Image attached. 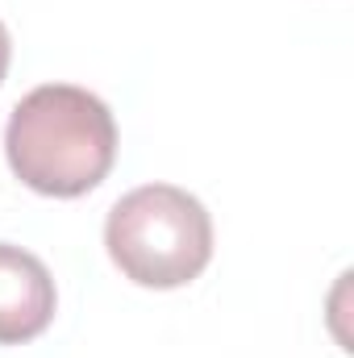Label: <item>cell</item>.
<instances>
[{
  "label": "cell",
  "mask_w": 354,
  "mask_h": 358,
  "mask_svg": "<svg viewBox=\"0 0 354 358\" xmlns=\"http://www.w3.org/2000/svg\"><path fill=\"white\" fill-rule=\"evenodd\" d=\"M4 155L25 187L71 200L113 171L117 121L88 88L42 84L17 100L4 129Z\"/></svg>",
  "instance_id": "cell-1"
},
{
  "label": "cell",
  "mask_w": 354,
  "mask_h": 358,
  "mask_svg": "<svg viewBox=\"0 0 354 358\" xmlns=\"http://www.w3.org/2000/svg\"><path fill=\"white\" fill-rule=\"evenodd\" d=\"M108 259L142 287H183L213 259V221L176 183H146L121 196L104 221Z\"/></svg>",
  "instance_id": "cell-2"
},
{
  "label": "cell",
  "mask_w": 354,
  "mask_h": 358,
  "mask_svg": "<svg viewBox=\"0 0 354 358\" xmlns=\"http://www.w3.org/2000/svg\"><path fill=\"white\" fill-rule=\"evenodd\" d=\"M55 321V279L46 263L0 242V346H21Z\"/></svg>",
  "instance_id": "cell-3"
},
{
  "label": "cell",
  "mask_w": 354,
  "mask_h": 358,
  "mask_svg": "<svg viewBox=\"0 0 354 358\" xmlns=\"http://www.w3.org/2000/svg\"><path fill=\"white\" fill-rule=\"evenodd\" d=\"M8 55H13V42H8V29L0 21V84H4V71H8Z\"/></svg>",
  "instance_id": "cell-4"
}]
</instances>
